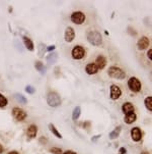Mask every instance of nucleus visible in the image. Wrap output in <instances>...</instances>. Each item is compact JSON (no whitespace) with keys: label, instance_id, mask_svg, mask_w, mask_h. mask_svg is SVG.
<instances>
[{"label":"nucleus","instance_id":"2","mask_svg":"<svg viewBox=\"0 0 152 154\" xmlns=\"http://www.w3.org/2000/svg\"><path fill=\"white\" fill-rule=\"evenodd\" d=\"M47 103L51 107H58L61 104V98L56 92H50L47 96Z\"/></svg>","mask_w":152,"mask_h":154},{"label":"nucleus","instance_id":"26","mask_svg":"<svg viewBox=\"0 0 152 154\" xmlns=\"http://www.w3.org/2000/svg\"><path fill=\"white\" fill-rule=\"evenodd\" d=\"M25 91H27L29 94H34V91H36V89H34L33 86H31V85H29V86L25 87Z\"/></svg>","mask_w":152,"mask_h":154},{"label":"nucleus","instance_id":"27","mask_svg":"<svg viewBox=\"0 0 152 154\" xmlns=\"http://www.w3.org/2000/svg\"><path fill=\"white\" fill-rule=\"evenodd\" d=\"M50 151H51V153H53V154H62V150L60 148H57V147H53Z\"/></svg>","mask_w":152,"mask_h":154},{"label":"nucleus","instance_id":"23","mask_svg":"<svg viewBox=\"0 0 152 154\" xmlns=\"http://www.w3.org/2000/svg\"><path fill=\"white\" fill-rule=\"evenodd\" d=\"M145 106L146 108L149 110V111H152V97L149 96L145 99Z\"/></svg>","mask_w":152,"mask_h":154},{"label":"nucleus","instance_id":"24","mask_svg":"<svg viewBox=\"0 0 152 154\" xmlns=\"http://www.w3.org/2000/svg\"><path fill=\"white\" fill-rule=\"evenodd\" d=\"M7 105V99L2 94H0V108H3Z\"/></svg>","mask_w":152,"mask_h":154},{"label":"nucleus","instance_id":"16","mask_svg":"<svg viewBox=\"0 0 152 154\" xmlns=\"http://www.w3.org/2000/svg\"><path fill=\"white\" fill-rule=\"evenodd\" d=\"M24 46L27 47V49H29V51H33L34 50V43L31 39L27 38V37H24Z\"/></svg>","mask_w":152,"mask_h":154},{"label":"nucleus","instance_id":"17","mask_svg":"<svg viewBox=\"0 0 152 154\" xmlns=\"http://www.w3.org/2000/svg\"><path fill=\"white\" fill-rule=\"evenodd\" d=\"M121 130H122L121 127H117L114 131H113V132H110V139L114 140V139H116V138H118L120 133H121Z\"/></svg>","mask_w":152,"mask_h":154},{"label":"nucleus","instance_id":"1","mask_svg":"<svg viewBox=\"0 0 152 154\" xmlns=\"http://www.w3.org/2000/svg\"><path fill=\"white\" fill-rule=\"evenodd\" d=\"M87 40L91 45L94 46H100L103 43V37H101L100 33L96 31H91L87 35Z\"/></svg>","mask_w":152,"mask_h":154},{"label":"nucleus","instance_id":"21","mask_svg":"<svg viewBox=\"0 0 152 154\" xmlns=\"http://www.w3.org/2000/svg\"><path fill=\"white\" fill-rule=\"evenodd\" d=\"M49 129L51 130V132H52L53 134H54L57 138H59V139H62V135L60 134L58 131H57V129L55 128V126L53 125V123H50V125H49Z\"/></svg>","mask_w":152,"mask_h":154},{"label":"nucleus","instance_id":"25","mask_svg":"<svg viewBox=\"0 0 152 154\" xmlns=\"http://www.w3.org/2000/svg\"><path fill=\"white\" fill-rule=\"evenodd\" d=\"M15 98H16L20 103H22V104L27 103V99H25V97H24L22 94H15Z\"/></svg>","mask_w":152,"mask_h":154},{"label":"nucleus","instance_id":"6","mask_svg":"<svg viewBox=\"0 0 152 154\" xmlns=\"http://www.w3.org/2000/svg\"><path fill=\"white\" fill-rule=\"evenodd\" d=\"M72 57L76 60L82 59L85 56V49L82 46H75L72 49Z\"/></svg>","mask_w":152,"mask_h":154},{"label":"nucleus","instance_id":"9","mask_svg":"<svg viewBox=\"0 0 152 154\" xmlns=\"http://www.w3.org/2000/svg\"><path fill=\"white\" fill-rule=\"evenodd\" d=\"M75 38V32L71 27H67L65 30V34H64V39L66 42H72Z\"/></svg>","mask_w":152,"mask_h":154},{"label":"nucleus","instance_id":"22","mask_svg":"<svg viewBox=\"0 0 152 154\" xmlns=\"http://www.w3.org/2000/svg\"><path fill=\"white\" fill-rule=\"evenodd\" d=\"M34 66H36V68H37V70H38L41 73H45L46 68H45L44 64H43L42 62H41V61H37L36 64H34Z\"/></svg>","mask_w":152,"mask_h":154},{"label":"nucleus","instance_id":"20","mask_svg":"<svg viewBox=\"0 0 152 154\" xmlns=\"http://www.w3.org/2000/svg\"><path fill=\"white\" fill-rule=\"evenodd\" d=\"M80 113H81V108H80L79 106H76L74 108V110H73V112H72L73 121H76V119H78V118L80 116Z\"/></svg>","mask_w":152,"mask_h":154},{"label":"nucleus","instance_id":"11","mask_svg":"<svg viewBox=\"0 0 152 154\" xmlns=\"http://www.w3.org/2000/svg\"><path fill=\"white\" fill-rule=\"evenodd\" d=\"M131 137L135 142H139L142 138V132L139 128H133L131 131Z\"/></svg>","mask_w":152,"mask_h":154},{"label":"nucleus","instance_id":"30","mask_svg":"<svg viewBox=\"0 0 152 154\" xmlns=\"http://www.w3.org/2000/svg\"><path fill=\"white\" fill-rule=\"evenodd\" d=\"M127 152L125 148H120V154H125Z\"/></svg>","mask_w":152,"mask_h":154},{"label":"nucleus","instance_id":"29","mask_svg":"<svg viewBox=\"0 0 152 154\" xmlns=\"http://www.w3.org/2000/svg\"><path fill=\"white\" fill-rule=\"evenodd\" d=\"M151 53H152V50L149 49V50H148V53H147V56H148V58L150 59V60L152 59V58H151Z\"/></svg>","mask_w":152,"mask_h":154},{"label":"nucleus","instance_id":"14","mask_svg":"<svg viewBox=\"0 0 152 154\" xmlns=\"http://www.w3.org/2000/svg\"><path fill=\"white\" fill-rule=\"evenodd\" d=\"M98 66L94 63H88L85 66V72L88 73V75H94V73H98Z\"/></svg>","mask_w":152,"mask_h":154},{"label":"nucleus","instance_id":"34","mask_svg":"<svg viewBox=\"0 0 152 154\" xmlns=\"http://www.w3.org/2000/svg\"><path fill=\"white\" fill-rule=\"evenodd\" d=\"M141 154H149V153L148 152H142Z\"/></svg>","mask_w":152,"mask_h":154},{"label":"nucleus","instance_id":"10","mask_svg":"<svg viewBox=\"0 0 152 154\" xmlns=\"http://www.w3.org/2000/svg\"><path fill=\"white\" fill-rule=\"evenodd\" d=\"M149 45H150V41H149V39L147 37H142L141 39H139V41L137 43V46L140 50L147 49Z\"/></svg>","mask_w":152,"mask_h":154},{"label":"nucleus","instance_id":"31","mask_svg":"<svg viewBox=\"0 0 152 154\" xmlns=\"http://www.w3.org/2000/svg\"><path fill=\"white\" fill-rule=\"evenodd\" d=\"M63 154H76V153L73 152V151H70V150H69V151H66V152H64Z\"/></svg>","mask_w":152,"mask_h":154},{"label":"nucleus","instance_id":"4","mask_svg":"<svg viewBox=\"0 0 152 154\" xmlns=\"http://www.w3.org/2000/svg\"><path fill=\"white\" fill-rule=\"evenodd\" d=\"M128 87L132 92H139L141 90V82L135 77H132L128 81Z\"/></svg>","mask_w":152,"mask_h":154},{"label":"nucleus","instance_id":"12","mask_svg":"<svg viewBox=\"0 0 152 154\" xmlns=\"http://www.w3.org/2000/svg\"><path fill=\"white\" fill-rule=\"evenodd\" d=\"M94 64L98 66V70H103L105 66V64H107V59H105V57L103 56V55H98V56L96 57V60Z\"/></svg>","mask_w":152,"mask_h":154},{"label":"nucleus","instance_id":"32","mask_svg":"<svg viewBox=\"0 0 152 154\" xmlns=\"http://www.w3.org/2000/svg\"><path fill=\"white\" fill-rule=\"evenodd\" d=\"M4 151V148H3V146L1 145V144H0V154H1L2 152H3Z\"/></svg>","mask_w":152,"mask_h":154},{"label":"nucleus","instance_id":"3","mask_svg":"<svg viewBox=\"0 0 152 154\" xmlns=\"http://www.w3.org/2000/svg\"><path fill=\"white\" fill-rule=\"evenodd\" d=\"M110 78H114V79H118V80H124L126 78V73L123 70H121L120 68H117V66H110L108 70Z\"/></svg>","mask_w":152,"mask_h":154},{"label":"nucleus","instance_id":"8","mask_svg":"<svg viewBox=\"0 0 152 154\" xmlns=\"http://www.w3.org/2000/svg\"><path fill=\"white\" fill-rule=\"evenodd\" d=\"M122 95V90L117 85H112L110 86V98L113 100H117Z\"/></svg>","mask_w":152,"mask_h":154},{"label":"nucleus","instance_id":"28","mask_svg":"<svg viewBox=\"0 0 152 154\" xmlns=\"http://www.w3.org/2000/svg\"><path fill=\"white\" fill-rule=\"evenodd\" d=\"M55 46H49V47L47 48V51H49V52H51V51H53V50H55Z\"/></svg>","mask_w":152,"mask_h":154},{"label":"nucleus","instance_id":"13","mask_svg":"<svg viewBox=\"0 0 152 154\" xmlns=\"http://www.w3.org/2000/svg\"><path fill=\"white\" fill-rule=\"evenodd\" d=\"M122 110L125 114H130V113H133L134 112V105L130 102H127V103H124L123 106H122Z\"/></svg>","mask_w":152,"mask_h":154},{"label":"nucleus","instance_id":"19","mask_svg":"<svg viewBox=\"0 0 152 154\" xmlns=\"http://www.w3.org/2000/svg\"><path fill=\"white\" fill-rule=\"evenodd\" d=\"M47 59H48V63L53 64L57 61V59H58V55H57L56 52H53V53H51L49 56L47 57Z\"/></svg>","mask_w":152,"mask_h":154},{"label":"nucleus","instance_id":"5","mask_svg":"<svg viewBox=\"0 0 152 154\" xmlns=\"http://www.w3.org/2000/svg\"><path fill=\"white\" fill-rule=\"evenodd\" d=\"M71 22L76 25H81L85 22V15L81 11H75L71 15Z\"/></svg>","mask_w":152,"mask_h":154},{"label":"nucleus","instance_id":"15","mask_svg":"<svg viewBox=\"0 0 152 154\" xmlns=\"http://www.w3.org/2000/svg\"><path fill=\"white\" fill-rule=\"evenodd\" d=\"M37 133H38V128L34 125H31L27 131V135L29 138H34L37 136Z\"/></svg>","mask_w":152,"mask_h":154},{"label":"nucleus","instance_id":"7","mask_svg":"<svg viewBox=\"0 0 152 154\" xmlns=\"http://www.w3.org/2000/svg\"><path fill=\"white\" fill-rule=\"evenodd\" d=\"M12 116H13V118L18 121H24V119L27 118V113H25L22 109L17 108V107H14V108L12 109Z\"/></svg>","mask_w":152,"mask_h":154},{"label":"nucleus","instance_id":"33","mask_svg":"<svg viewBox=\"0 0 152 154\" xmlns=\"http://www.w3.org/2000/svg\"><path fill=\"white\" fill-rule=\"evenodd\" d=\"M8 154H18L16 151H12V152H9Z\"/></svg>","mask_w":152,"mask_h":154},{"label":"nucleus","instance_id":"18","mask_svg":"<svg viewBox=\"0 0 152 154\" xmlns=\"http://www.w3.org/2000/svg\"><path fill=\"white\" fill-rule=\"evenodd\" d=\"M136 118H137V116H136V114L134 113V112H133V113H130V114H126L125 123H132L136 121Z\"/></svg>","mask_w":152,"mask_h":154}]
</instances>
